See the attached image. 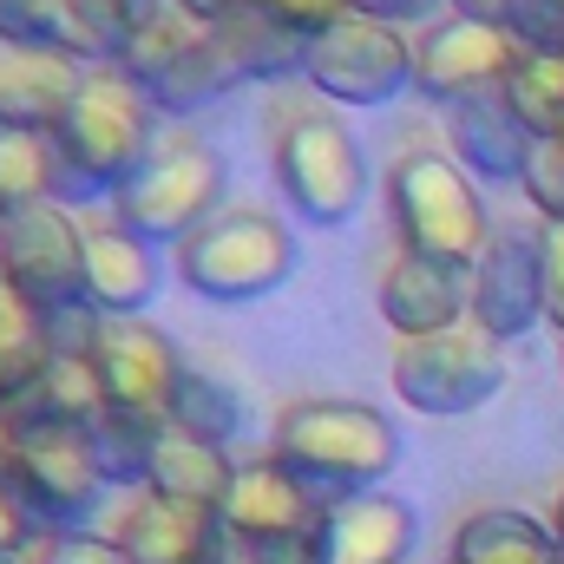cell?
<instances>
[{
	"label": "cell",
	"mask_w": 564,
	"mask_h": 564,
	"mask_svg": "<svg viewBox=\"0 0 564 564\" xmlns=\"http://www.w3.org/2000/svg\"><path fill=\"white\" fill-rule=\"evenodd\" d=\"M158 112L144 106V93L119 73V66H93L79 99L66 106V119L53 126V151H59V204H112L144 158L158 151Z\"/></svg>",
	"instance_id": "1"
},
{
	"label": "cell",
	"mask_w": 564,
	"mask_h": 564,
	"mask_svg": "<svg viewBox=\"0 0 564 564\" xmlns=\"http://www.w3.org/2000/svg\"><path fill=\"white\" fill-rule=\"evenodd\" d=\"M270 459H282L322 506L381 492L401 466V433L368 401H289L270 433Z\"/></svg>",
	"instance_id": "2"
},
{
	"label": "cell",
	"mask_w": 564,
	"mask_h": 564,
	"mask_svg": "<svg viewBox=\"0 0 564 564\" xmlns=\"http://www.w3.org/2000/svg\"><path fill=\"white\" fill-rule=\"evenodd\" d=\"M388 210H394V230H401V250L426 257V263H446L459 276L479 270V257L492 250V217H486V197L479 184L459 171V158L414 144L388 164Z\"/></svg>",
	"instance_id": "3"
},
{
	"label": "cell",
	"mask_w": 564,
	"mask_h": 564,
	"mask_svg": "<svg viewBox=\"0 0 564 564\" xmlns=\"http://www.w3.org/2000/svg\"><path fill=\"white\" fill-rule=\"evenodd\" d=\"M119 73L144 93L151 112H204L217 106L237 73L210 33V20H197L191 7L177 0H139L132 7V33H126V53H119Z\"/></svg>",
	"instance_id": "4"
},
{
	"label": "cell",
	"mask_w": 564,
	"mask_h": 564,
	"mask_svg": "<svg viewBox=\"0 0 564 564\" xmlns=\"http://www.w3.org/2000/svg\"><path fill=\"white\" fill-rule=\"evenodd\" d=\"M224 191H230L224 151L197 132H171V139H158L139 177L112 197V217L151 250H184L217 210H230Z\"/></svg>",
	"instance_id": "5"
},
{
	"label": "cell",
	"mask_w": 564,
	"mask_h": 564,
	"mask_svg": "<svg viewBox=\"0 0 564 564\" xmlns=\"http://www.w3.org/2000/svg\"><path fill=\"white\" fill-rule=\"evenodd\" d=\"M295 270V230L276 210H217L184 250H177V282L204 302H263L276 295Z\"/></svg>",
	"instance_id": "6"
},
{
	"label": "cell",
	"mask_w": 564,
	"mask_h": 564,
	"mask_svg": "<svg viewBox=\"0 0 564 564\" xmlns=\"http://www.w3.org/2000/svg\"><path fill=\"white\" fill-rule=\"evenodd\" d=\"M276 184L289 197V210L315 230H335L361 210L368 197V158L361 139L322 112V106H295L276 119Z\"/></svg>",
	"instance_id": "7"
},
{
	"label": "cell",
	"mask_w": 564,
	"mask_h": 564,
	"mask_svg": "<svg viewBox=\"0 0 564 564\" xmlns=\"http://www.w3.org/2000/svg\"><path fill=\"white\" fill-rule=\"evenodd\" d=\"M302 86L322 93L328 106H388L401 93H414V40L388 20H368V13H348L335 20L328 33L308 40V59H302Z\"/></svg>",
	"instance_id": "8"
},
{
	"label": "cell",
	"mask_w": 564,
	"mask_h": 564,
	"mask_svg": "<svg viewBox=\"0 0 564 564\" xmlns=\"http://www.w3.org/2000/svg\"><path fill=\"white\" fill-rule=\"evenodd\" d=\"M13 492L40 519V532H93V512L106 506V473L86 446V426H13Z\"/></svg>",
	"instance_id": "9"
},
{
	"label": "cell",
	"mask_w": 564,
	"mask_h": 564,
	"mask_svg": "<svg viewBox=\"0 0 564 564\" xmlns=\"http://www.w3.org/2000/svg\"><path fill=\"white\" fill-rule=\"evenodd\" d=\"M499 388H506L499 341H486L473 322L453 328V335H426V341L394 348V394H401V408H414L426 421L479 414Z\"/></svg>",
	"instance_id": "10"
},
{
	"label": "cell",
	"mask_w": 564,
	"mask_h": 564,
	"mask_svg": "<svg viewBox=\"0 0 564 564\" xmlns=\"http://www.w3.org/2000/svg\"><path fill=\"white\" fill-rule=\"evenodd\" d=\"M0 276L40 315L86 308V224L66 204L0 217Z\"/></svg>",
	"instance_id": "11"
},
{
	"label": "cell",
	"mask_w": 564,
	"mask_h": 564,
	"mask_svg": "<svg viewBox=\"0 0 564 564\" xmlns=\"http://www.w3.org/2000/svg\"><path fill=\"white\" fill-rule=\"evenodd\" d=\"M525 59V40L512 26H486V20H433L414 40V93L433 106H473L506 93L512 66Z\"/></svg>",
	"instance_id": "12"
},
{
	"label": "cell",
	"mask_w": 564,
	"mask_h": 564,
	"mask_svg": "<svg viewBox=\"0 0 564 564\" xmlns=\"http://www.w3.org/2000/svg\"><path fill=\"white\" fill-rule=\"evenodd\" d=\"M93 368H99L106 408H126V414H144V421H171V394H177L184 355H177V341L164 328H151L144 315L99 322Z\"/></svg>",
	"instance_id": "13"
},
{
	"label": "cell",
	"mask_w": 564,
	"mask_h": 564,
	"mask_svg": "<svg viewBox=\"0 0 564 564\" xmlns=\"http://www.w3.org/2000/svg\"><path fill=\"white\" fill-rule=\"evenodd\" d=\"M224 532L230 545H289V539H315L322 525V499L282 466V459H243L224 499Z\"/></svg>",
	"instance_id": "14"
},
{
	"label": "cell",
	"mask_w": 564,
	"mask_h": 564,
	"mask_svg": "<svg viewBox=\"0 0 564 564\" xmlns=\"http://www.w3.org/2000/svg\"><path fill=\"white\" fill-rule=\"evenodd\" d=\"M545 322V276H539V230H499L473 270V328L486 341H519Z\"/></svg>",
	"instance_id": "15"
},
{
	"label": "cell",
	"mask_w": 564,
	"mask_h": 564,
	"mask_svg": "<svg viewBox=\"0 0 564 564\" xmlns=\"http://www.w3.org/2000/svg\"><path fill=\"white\" fill-rule=\"evenodd\" d=\"M421 539V519L408 499L394 492H355V499H335L322 506V525H315V564H408Z\"/></svg>",
	"instance_id": "16"
},
{
	"label": "cell",
	"mask_w": 564,
	"mask_h": 564,
	"mask_svg": "<svg viewBox=\"0 0 564 564\" xmlns=\"http://www.w3.org/2000/svg\"><path fill=\"white\" fill-rule=\"evenodd\" d=\"M381 322L401 335V341H426V335H453L473 322V276L446 270V263H426V257H394L381 270Z\"/></svg>",
	"instance_id": "17"
},
{
	"label": "cell",
	"mask_w": 564,
	"mask_h": 564,
	"mask_svg": "<svg viewBox=\"0 0 564 564\" xmlns=\"http://www.w3.org/2000/svg\"><path fill=\"white\" fill-rule=\"evenodd\" d=\"M158 289H164L158 250L132 237L119 217H93L86 224V308L99 322H132L158 302Z\"/></svg>",
	"instance_id": "18"
},
{
	"label": "cell",
	"mask_w": 564,
	"mask_h": 564,
	"mask_svg": "<svg viewBox=\"0 0 564 564\" xmlns=\"http://www.w3.org/2000/svg\"><path fill=\"white\" fill-rule=\"evenodd\" d=\"M126 545L132 564H224L230 552V532L217 512H197V506H177V499H158L139 492L112 532Z\"/></svg>",
	"instance_id": "19"
},
{
	"label": "cell",
	"mask_w": 564,
	"mask_h": 564,
	"mask_svg": "<svg viewBox=\"0 0 564 564\" xmlns=\"http://www.w3.org/2000/svg\"><path fill=\"white\" fill-rule=\"evenodd\" d=\"M93 66L66 59V53H40V46H7L0 40V126L13 132H53L66 119V106L79 99Z\"/></svg>",
	"instance_id": "20"
},
{
	"label": "cell",
	"mask_w": 564,
	"mask_h": 564,
	"mask_svg": "<svg viewBox=\"0 0 564 564\" xmlns=\"http://www.w3.org/2000/svg\"><path fill=\"white\" fill-rule=\"evenodd\" d=\"M453 158L473 171V177H486V184H519L525 177V158H532V132L512 119V106H506V93H492V99H473V106H453Z\"/></svg>",
	"instance_id": "21"
},
{
	"label": "cell",
	"mask_w": 564,
	"mask_h": 564,
	"mask_svg": "<svg viewBox=\"0 0 564 564\" xmlns=\"http://www.w3.org/2000/svg\"><path fill=\"white\" fill-rule=\"evenodd\" d=\"M230 479H237V459L230 446H210V440H191L164 421V440H158V459H151V479L144 492L158 499H177V506H197V512H224L230 499Z\"/></svg>",
	"instance_id": "22"
},
{
	"label": "cell",
	"mask_w": 564,
	"mask_h": 564,
	"mask_svg": "<svg viewBox=\"0 0 564 564\" xmlns=\"http://www.w3.org/2000/svg\"><path fill=\"white\" fill-rule=\"evenodd\" d=\"M446 564H564V552L545 519H532L519 506H486L453 532Z\"/></svg>",
	"instance_id": "23"
},
{
	"label": "cell",
	"mask_w": 564,
	"mask_h": 564,
	"mask_svg": "<svg viewBox=\"0 0 564 564\" xmlns=\"http://www.w3.org/2000/svg\"><path fill=\"white\" fill-rule=\"evenodd\" d=\"M210 33H217V46H224V59H230L237 86H243V79H257V86H270V79H302L308 40L289 33L282 20H270V13H257V7H230Z\"/></svg>",
	"instance_id": "24"
},
{
	"label": "cell",
	"mask_w": 564,
	"mask_h": 564,
	"mask_svg": "<svg viewBox=\"0 0 564 564\" xmlns=\"http://www.w3.org/2000/svg\"><path fill=\"white\" fill-rule=\"evenodd\" d=\"M99 414H106V388H99L93 355H53L46 375L7 408L13 426H93Z\"/></svg>",
	"instance_id": "25"
},
{
	"label": "cell",
	"mask_w": 564,
	"mask_h": 564,
	"mask_svg": "<svg viewBox=\"0 0 564 564\" xmlns=\"http://www.w3.org/2000/svg\"><path fill=\"white\" fill-rule=\"evenodd\" d=\"M53 361V335H46V315L0 276V408H13Z\"/></svg>",
	"instance_id": "26"
},
{
	"label": "cell",
	"mask_w": 564,
	"mask_h": 564,
	"mask_svg": "<svg viewBox=\"0 0 564 564\" xmlns=\"http://www.w3.org/2000/svg\"><path fill=\"white\" fill-rule=\"evenodd\" d=\"M171 426L191 433V440H210V446L237 440L243 433V394H237V381L217 375V368H204V361H184L177 394H171Z\"/></svg>",
	"instance_id": "27"
},
{
	"label": "cell",
	"mask_w": 564,
	"mask_h": 564,
	"mask_svg": "<svg viewBox=\"0 0 564 564\" xmlns=\"http://www.w3.org/2000/svg\"><path fill=\"white\" fill-rule=\"evenodd\" d=\"M59 204V151L53 132H13L0 126V217Z\"/></svg>",
	"instance_id": "28"
},
{
	"label": "cell",
	"mask_w": 564,
	"mask_h": 564,
	"mask_svg": "<svg viewBox=\"0 0 564 564\" xmlns=\"http://www.w3.org/2000/svg\"><path fill=\"white\" fill-rule=\"evenodd\" d=\"M158 440H164V421H144V414H126V408H106L99 421L86 426V446H93L106 486H126V492H144Z\"/></svg>",
	"instance_id": "29"
},
{
	"label": "cell",
	"mask_w": 564,
	"mask_h": 564,
	"mask_svg": "<svg viewBox=\"0 0 564 564\" xmlns=\"http://www.w3.org/2000/svg\"><path fill=\"white\" fill-rule=\"evenodd\" d=\"M506 106L532 139H564V53H532L506 79Z\"/></svg>",
	"instance_id": "30"
},
{
	"label": "cell",
	"mask_w": 564,
	"mask_h": 564,
	"mask_svg": "<svg viewBox=\"0 0 564 564\" xmlns=\"http://www.w3.org/2000/svg\"><path fill=\"white\" fill-rule=\"evenodd\" d=\"M66 0H0V40L7 46H40V53H66ZM73 59V53H66Z\"/></svg>",
	"instance_id": "31"
},
{
	"label": "cell",
	"mask_w": 564,
	"mask_h": 564,
	"mask_svg": "<svg viewBox=\"0 0 564 564\" xmlns=\"http://www.w3.org/2000/svg\"><path fill=\"white\" fill-rule=\"evenodd\" d=\"M525 204L539 210V224H564V139H539L519 177Z\"/></svg>",
	"instance_id": "32"
},
{
	"label": "cell",
	"mask_w": 564,
	"mask_h": 564,
	"mask_svg": "<svg viewBox=\"0 0 564 564\" xmlns=\"http://www.w3.org/2000/svg\"><path fill=\"white\" fill-rule=\"evenodd\" d=\"M33 564H132L119 539H99V532H46Z\"/></svg>",
	"instance_id": "33"
},
{
	"label": "cell",
	"mask_w": 564,
	"mask_h": 564,
	"mask_svg": "<svg viewBox=\"0 0 564 564\" xmlns=\"http://www.w3.org/2000/svg\"><path fill=\"white\" fill-rule=\"evenodd\" d=\"M243 7H257V13L282 20V26H289V33H302V40H315V33H328L335 20H348V13H355L348 0H243Z\"/></svg>",
	"instance_id": "34"
},
{
	"label": "cell",
	"mask_w": 564,
	"mask_h": 564,
	"mask_svg": "<svg viewBox=\"0 0 564 564\" xmlns=\"http://www.w3.org/2000/svg\"><path fill=\"white\" fill-rule=\"evenodd\" d=\"M512 33L532 53H564V0H512Z\"/></svg>",
	"instance_id": "35"
},
{
	"label": "cell",
	"mask_w": 564,
	"mask_h": 564,
	"mask_svg": "<svg viewBox=\"0 0 564 564\" xmlns=\"http://www.w3.org/2000/svg\"><path fill=\"white\" fill-rule=\"evenodd\" d=\"M40 519L20 506V492L13 486H0V558H26V552H40Z\"/></svg>",
	"instance_id": "36"
},
{
	"label": "cell",
	"mask_w": 564,
	"mask_h": 564,
	"mask_svg": "<svg viewBox=\"0 0 564 564\" xmlns=\"http://www.w3.org/2000/svg\"><path fill=\"white\" fill-rule=\"evenodd\" d=\"M539 276H545V315L558 322V335H564V224L539 230Z\"/></svg>",
	"instance_id": "37"
},
{
	"label": "cell",
	"mask_w": 564,
	"mask_h": 564,
	"mask_svg": "<svg viewBox=\"0 0 564 564\" xmlns=\"http://www.w3.org/2000/svg\"><path fill=\"white\" fill-rule=\"evenodd\" d=\"M348 7H355V13H368V20H388V26H394V20H414V13H426L433 0H348Z\"/></svg>",
	"instance_id": "38"
},
{
	"label": "cell",
	"mask_w": 564,
	"mask_h": 564,
	"mask_svg": "<svg viewBox=\"0 0 564 564\" xmlns=\"http://www.w3.org/2000/svg\"><path fill=\"white\" fill-rule=\"evenodd\" d=\"M459 20H486V26H512V0H453Z\"/></svg>",
	"instance_id": "39"
},
{
	"label": "cell",
	"mask_w": 564,
	"mask_h": 564,
	"mask_svg": "<svg viewBox=\"0 0 564 564\" xmlns=\"http://www.w3.org/2000/svg\"><path fill=\"white\" fill-rule=\"evenodd\" d=\"M13 453H20V433H13V421H7V408H0V486L13 479Z\"/></svg>",
	"instance_id": "40"
},
{
	"label": "cell",
	"mask_w": 564,
	"mask_h": 564,
	"mask_svg": "<svg viewBox=\"0 0 564 564\" xmlns=\"http://www.w3.org/2000/svg\"><path fill=\"white\" fill-rule=\"evenodd\" d=\"M177 7H191L197 20H210V26H217V20H224L230 7H243V0H177Z\"/></svg>",
	"instance_id": "41"
},
{
	"label": "cell",
	"mask_w": 564,
	"mask_h": 564,
	"mask_svg": "<svg viewBox=\"0 0 564 564\" xmlns=\"http://www.w3.org/2000/svg\"><path fill=\"white\" fill-rule=\"evenodd\" d=\"M552 532H558V552H564V492H558V506H552Z\"/></svg>",
	"instance_id": "42"
},
{
	"label": "cell",
	"mask_w": 564,
	"mask_h": 564,
	"mask_svg": "<svg viewBox=\"0 0 564 564\" xmlns=\"http://www.w3.org/2000/svg\"><path fill=\"white\" fill-rule=\"evenodd\" d=\"M224 564H263V558H250L243 545H230V552H224Z\"/></svg>",
	"instance_id": "43"
},
{
	"label": "cell",
	"mask_w": 564,
	"mask_h": 564,
	"mask_svg": "<svg viewBox=\"0 0 564 564\" xmlns=\"http://www.w3.org/2000/svg\"><path fill=\"white\" fill-rule=\"evenodd\" d=\"M112 7H126V13H132V7H139V0H112Z\"/></svg>",
	"instance_id": "44"
}]
</instances>
